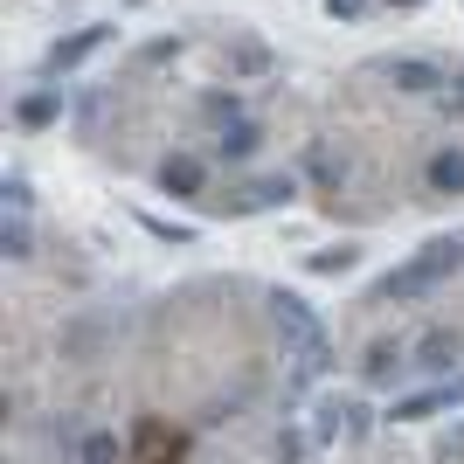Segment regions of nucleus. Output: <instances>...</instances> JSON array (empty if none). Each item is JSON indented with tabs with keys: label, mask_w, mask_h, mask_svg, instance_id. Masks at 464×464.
I'll list each match as a JSON object with an SVG mask.
<instances>
[{
	"label": "nucleus",
	"mask_w": 464,
	"mask_h": 464,
	"mask_svg": "<svg viewBox=\"0 0 464 464\" xmlns=\"http://www.w3.org/2000/svg\"><path fill=\"white\" fill-rule=\"evenodd\" d=\"M271 319H277L285 353H291V388H312L333 368V333L319 326V312H312L298 291H271Z\"/></svg>",
	"instance_id": "obj_1"
},
{
	"label": "nucleus",
	"mask_w": 464,
	"mask_h": 464,
	"mask_svg": "<svg viewBox=\"0 0 464 464\" xmlns=\"http://www.w3.org/2000/svg\"><path fill=\"white\" fill-rule=\"evenodd\" d=\"M450 271H464V236H437V243H423L409 264H395V271L374 285V298H382V305H416V298H430Z\"/></svg>",
	"instance_id": "obj_2"
},
{
	"label": "nucleus",
	"mask_w": 464,
	"mask_h": 464,
	"mask_svg": "<svg viewBox=\"0 0 464 464\" xmlns=\"http://www.w3.org/2000/svg\"><path fill=\"white\" fill-rule=\"evenodd\" d=\"M118 42V21H91V28H70V35L49 42V77H77L83 63L97 56V49H111Z\"/></svg>",
	"instance_id": "obj_3"
},
{
	"label": "nucleus",
	"mask_w": 464,
	"mask_h": 464,
	"mask_svg": "<svg viewBox=\"0 0 464 464\" xmlns=\"http://www.w3.org/2000/svg\"><path fill=\"white\" fill-rule=\"evenodd\" d=\"M382 77L395 83L402 97H430V104H437V97H444L450 83H458V77L444 70V63H430V56H388V63H382Z\"/></svg>",
	"instance_id": "obj_4"
},
{
	"label": "nucleus",
	"mask_w": 464,
	"mask_h": 464,
	"mask_svg": "<svg viewBox=\"0 0 464 464\" xmlns=\"http://www.w3.org/2000/svg\"><path fill=\"white\" fill-rule=\"evenodd\" d=\"M444 409H464V374H450V382H437V388L402 395V402L388 409V423H423V416H444Z\"/></svg>",
	"instance_id": "obj_5"
},
{
	"label": "nucleus",
	"mask_w": 464,
	"mask_h": 464,
	"mask_svg": "<svg viewBox=\"0 0 464 464\" xmlns=\"http://www.w3.org/2000/svg\"><path fill=\"white\" fill-rule=\"evenodd\" d=\"M291 194H298V180H291V174H256V180H243V194H236L229 208H236V215H256V208H285Z\"/></svg>",
	"instance_id": "obj_6"
},
{
	"label": "nucleus",
	"mask_w": 464,
	"mask_h": 464,
	"mask_svg": "<svg viewBox=\"0 0 464 464\" xmlns=\"http://www.w3.org/2000/svg\"><path fill=\"white\" fill-rule=\"evenodd\" d=\"M160 188L174 194V201H194V194L208 188V167H201L194 153H167L160 160Z\"/></svg>",
	"instance_id": "obj_7"
},
{
	"label": "nucleus",
	"mask_w": 464,
	"mask_h": 464,
	"mask_svg": "<svg viewBox=\"0 0 464 464\" xmlns=\"http://www.w3.org/2000/svg\"><path fill=\"white\" fill-rule=\"evenodd\" d=\"M423 188L430 194H464V146H437V153H430V167H423Z\"/></svg>",
	"instance_id": "obj_8"
},
{
	"label": "nucleus",
	"mask_w": 464,
	"mask_h": 464,
	"mask_svg": "<svg viewBox=\"0 0 464 464\" xmlns=\"http://www.w3.org/2000/svg\"><path fill=\"white\" fill-rule=\"evenodd\" d=\"M63 118V91L49 83V91H21V104H14V125L21 132H49Z\"/></svg>",
	"instance_id": "obj_9"
},
{
	"label": "nucleus",
	"mask_w": 464,
	"mask_h": 464,
	"mask_svg": "<svg viewBox=\"0 0 464 464\" xmlns=\"http://www.w3.org/2000/svg\"><path fill=\"white\" fill-rule=\"evenodd\" d=\"M458 353H464L458 326H430L423 340H416V361H423L430 374H450V368H458Z\"/></svg>",
	"instance_id": "obj_10"
},
{
	"label": "nucleus",
	"mask_w": 464,
	"mask_h": 464,
	"mask_svg": "<svg viewBox=\"0 0 464 464\" xmlns=\"http://www.w3.org/2000/svg\"><path fill=\"white\" fill-rule=\"evenodd\" d=\"M402 361H409V347H402V340H374V347H368V361H361V382H368V388H388L395 374H402Z\"/></svg>",
	"instance_id": "obj_11"
},
{
	"label": "nucleus",
	"mask_w": 464,
	"mask_h": 464,
	"mask_svg": "<svg viewBox=\"0 0 464 464\" xmlns=\"http://www.w3.org/2000/svg\"><path fill=\"white\" fill-rule=\"evenodd\" d=\"M229 77H271V49L250 35H236L229 42Z\"/></svg>",
	"instance_id": "obj_12"
},
{
	"label": "nucleus",
	"mask_w": 464,
	"mask_h": 464,
	"mask_svg": "<svg viewBox=\"0 0 464 464\" xmlns=\"http://www.w3.org/2000/svg\"><path fill=\"white\" fill-rule=\"evenodd\" d=\"M215 146H222V160H250L256 146H264V125H256V118H243V125H222V132H215Z\"/></svg>",
	"instance_id": "obj_13"
},
{
	"label": "nucleus",
	"mask_w": 464,
	"mask_h": 464,
	"mask_svg": "<svg viewBox=\"0 0 464 464\" xmlns=\"http://www.w3.org/2000/svg\"><path fill=\"white\" fill-rule=\"evenodd\" d=\"M305 180H319V188H340V180H347V160L333 153V146H305Z\"/></svg>",
	"instance_id": "obj_14"
},
{
	"label": "nucleus",
	"mask_w": 464,
	"mask_h": 464,
	"mask_svg": "<svg viewBox=\"0 0 464 464\" xmlns=\"http://www.w3.org/2000/svg\"><path fill=\"white\" fill-rule=\"evenodd\" d=\"M201 118H208V125H243L250 111H243V97H236V91H208V97H201Z\"/></svg>",
	"instance_id": "obj_15"
},
{
	"label": "nucleus",
	"mask_w": 464,
	"mask_h": 464,
	"mask_svg": "<svg viewBox=\"0 0 464 464\" xmlns=\"http://www.w3.org/2000/svg\"><path fill=\"white\" fill-rule=\"evenodd\" d=\"M333 437H347V402H319L312 409V444H333Z\"/></svg>",
	"instance_id": "obj_16"
},
{
	"label": "nucleus",
	"mask_w": 464,
	"mask_h": 464,
	"mask_svg": "<svg viewBox=\"0 0 464 464\" xmlns=\"http://www.w3.org/2000/svg\"><path fill=\"white\" fill-rule=\"evenodd\" d=\"M77 458H83V464H125V444H118L111 430H91V437L77 444Z\"/></svg>",
	"instance_id": "obj_17"
},
{
	"label": "nucleus",
	"mask_w": 464,
	"mask_h": 464,
	"mask_svg": "<svg viewBox=\"0 0 464 464\" xmlns=\"http://www.w3.org/2000/svg\"><path fill=\"white\" fill-rule=\"evenodd\" d=\"M28 250H35V229H28V215H7V222H0V256H14V264H21Z\"/></svg>",
	"instance_id": "obj_18"
},
{
	"label": "nucleus",
	"mask_w": 464,
	"mask_h": 464,
	"mask_svg": "<svg viewBox=\"0 0 464 464\" xmlns=\"http://www.w3.org/2000/svg\"><path fill=\"white\" fill-rule=\"evenodd\" d=\"M353 264H361V243H340V250H312V256H305V271H319V277L353 271Z\"/></svg>",
	"instance_id": "obj_19"
},
{
	"label": "nucleus",
	"mask_w": 464,
	"mask_h": 464,
	"mask_svg": "<svg viewBox=\"0 0 464 464\" xmlns=\"http://www.w3.org/2000/svg\"><path fill=\"white\" fill-rule=\"evenodd\" d=\"M139 229L160 236V243H194V229H180V222H160V215H139Z\"/></svg>",
	"instance_id": "obj_20"
},
{
	"label": "nucleus",
	"mask_w": 464,
	"mask_h": 464,
	"mask_svg": "<svg viewBox=\"0 0 464 464\" xmlns=\"http://www.w3.org/2000/svg\"><path fill=\"white\" fill-rule=\"evenodd\" d=\"M0 194H7V215H28V201H35V188H28L21 174H7V180H0Z\"/></svg>",
	"instance_id": "obj_21"
},
{
	"label": "nucleus",
	"mask_w": 464,
	"mask_h": 464,
	"mask_svg": "<svg viewBox=\"0 0 464 464\" xmlns=\"http://www.w3.org/2000/svg\"><path fill=\"white\" fill-rule=\"evenodd\" d=\"M271 450H277V464H298V458H305V437H298V430H277Z\"/></svg>",
	"instance_id": "obj_22"
},
{
	"label": "nucleus",
	"mask_w": 464,
	"mask_h": 464,
	"mask_svg": "<svg viewBox=\"0 0 464 464\" xmlns=\"http://www.w3.org/2000/svg\"><path fill=\"white\" fill-rule=\"evenodd\" d=\"M319 7H326V21H361L368 14V0H319Z\"/></svg>",
	"instance_id": "obj_23"
},
{
	"label": "nucleus",
	"mask_w": 464,
	"mask_h": 464,
	"mask_svg": "<svg viewBox=\"0 0 464 464\" xmlns=\"http://www.w3.org/2000/svg\"><path fill=\"white\" fill-rule=\"evenodd\" d=\"M437 464H464V423H458V430H450L444 444H437Z\"/></svg>",
	"instance_id": "obj_24"
},
{
	"label": "nucleus",
	"mask_w": 464,
	"mask_h": 464,
	"mask_svg": "<svg viewBox=\"0 0 464 464\" xmlns=\"http://www.w3.org/2000/svg\"><path fill=\"white\" fill-rule=\"evenodd\" d=\"M437 111H450V118H464V77H458V83H450V91H444V97H437Z\"/></svg>",
	"instance_id": "obj_25"
},
{
	"label": "nucleus",
	"mask_w": 464,
	"mask_h": 464,
	"mask_svg": "<svg viewBox=\"0 0 464 464\" xmlns=\"http://www.w3.org/2000/svg\"><path fill=\"white\" fill-rule=\"evenodd\" d=\"M139 63H174V35H167V42H146V49H139Z\"/></svg>",
	"instance_id": "obj_26"
},
{
	"label": "nucleus",
	"mask_w": 464,
	"mask_h": 464,
	"mask_svg": "<svg viewBox=\"0 0 464 464\" xmlns=\"http://www.w3.org/2000/svg\"><path fill=\"white\" fill-rule=\"evenodd\" d=\"M388 7H423V0H388Z\"/></svg>",
	"instance_id": "obj_27"
}]
</instances>
